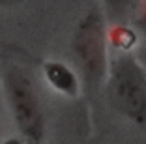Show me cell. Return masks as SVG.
Returning <instances> with one entry per match:
<instances>
[{
  "mask_svg": "<svg viewBox=\"0 0 146 144\" xmlns=\"http://www.w3.org/2000/svg\"><path fill=\"white\" fill-rule=\"evenodd\" d=\"M109 92L122 114L146 127V71L133 56H120L112 62Z\"/></svg>",
  "mask_w": 146,
  "mask_h": 144,
  "instance_id": "2",
  "label": "cell"
},
{
  "mask_svg": "<svg viewBox=\"0 0 146 144\" xmlns=\"http://www.w3.org/2000/svg\"><path fill=\"white\" fill-rule=\"evenodd\" d=\"M45 75L58 92L66 94V96H77V81L68 66L58 62H49L45 64Z\"/></svg>",
  "mask_w": 146,
  "mask_h": 144,
  "instance_id": "4",
  "label": "cell"
},
{
  "mask_svg": "<svg viewBox=\"0 0 146 144\" xmlns=\"http://www.w3.org/2000/svg\"><path fill=\"white\" fill-rule=\"evenodd\" d=\"M4 88L21 135L30 144L43 140V112L32 77L19 66L4 69Z\"/></svg>",
  "mask_w": 146,
  "mask_h": 144,
  "instance_id": "1",
  "label": "cell"
},
{
  "mask_svg": "<svg viewBox=\"0 0 146 144\" xmlns=\"http://www.w3.org/2000/svg\"><path fill=\"white\" fill-rule=\"evenodd\" d=\"M73 51L86 79L98 82L105 75V32L101 17L96 11H90L77 26L73 38Z\"/></svg>",
  "mask_w": 146,
  "mask_h": 144,
  "instance_id": "3",
  "label": "cell"
}]
</instances>
